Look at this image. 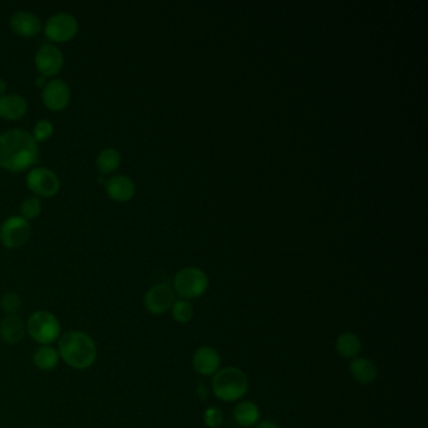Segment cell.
Wrapping results in <instances>:
<instances>
[{
    "mask_svg": "<svg viewBox=\"0 0 428 428\" xmlns=\"http://www.w3.org/2000/svg\"><path fill=\"white\" fill-rule=\"evenodd\" d=\"M60 359L58 349L52 346H40L33 354V363L44 372L53 371L60 363Z\"/></svg>",
    "mask_w": 428,
    "mask_h": 428,
    "instance_id": "ffe728a7",
    "label": "cell"
},
{
    "mask_svg": "<svg viewBox=\"0 0 428 428\" xmlns=\"http://www.w3.org/2000/svg\"><path fill=\"white\" fill-rule=\"evenodd\" d=\"M65 63V57L53 44H44L35 55V65L43 76L52 77L60 73Z\"/></svg>",
    "mask_w": 428,
    "mask_h": 428,
    "instance_id": "30bf717a",
    "label": "cell"
},
{
    "mask_svg": "<svg viewBox=\"0 0 428 428\" xmlns=\"http://www.w3.org/2000/svg\"><path fill=\"white\" fill-rule=\"evenodd\" d=\"M28 104L24 98L16 94L0 96V117L9 121L22 119L27 114Z\"/></svg>",
    "mask_w": 428,
    "mask_h": 428,
    "instance_id": "e0dca14e",
    "label": "cell"
},
{
    "mask_svg": "<svg viewBox=\"0 0 428 428\" xmlns=\"http://www.w3.org/2000/svg\"><path fill=\"white\" fill-rule=\"evenodd\" d=\"M353 380L359 385H371L378 378V367L367 358H354L349 364Z\"/></svg>",
    "mask_w": 428,
    "mask_h": 428,
    "instance_id": "9a60e30c",
    "label": "cell"
},
{
    "mask_svg": "<svg viewBox=\"0 0 428 428\" xmlns=\"http://www.w3.org/2000/svg\"><path fill=\"white\" fill-rule=\"evenodd\" d=\"M221 366V357L215 348L209 346L196 349L192 356L194 371L201 375H214Z\"/></svg>",
    "mask_w": 428,
    "mask_h": 428,
    "instance_id": "8fae6325",
    "label": "cell"
},
{
    "mask_svg": "<svg viewBox=\"0 0 428 428\" xmlns=\"http://www.w3.org/2000/svg\"><path fill=\"white\" fill-rule=\"evenodd\" d=\"M255 428H279V426H278L277 423L266 419V421H263V422L256 423Z\"/></svg>",
    "mask_w": 428,
    "mask_h": 428,
    "instance_id": "4316f807",
    "label": "cell"
},
{
    "mask_svg": "<svg viewBox=\"0 0 428 428\" xmlns=\"http://www.w3.org/2000/svg\"><path fill=\"white\" fill-rule=\"evenodd\" d=\"M53 133V125L49 121H39L38 124L34 127V133L33 137L35 141H45Z\"/></svg>",
    "mask_w": 428,
    "mask_h": 428,
    "instance_id": "484cf974",
    "label": "cell"
},
{
    "mask_svg": "<svg viewBox=\"0 0 428 428\" xmlns=\"http://www.w3.org/2000/svg\"><path fill=\"white\" fill-rule=\"evenodd\" d=\"M38 161V145L27 131L11 130L0 135V166L19 172Z\"/></svg>",
    "mask_w": 428,
    "mask_h": 428,
    "instance_id": "6da1fadb",
    "label": "cell"
},
{
    "mask_svg": "<svg viewBox=\"0 0 428 428\" xmlns=\"http://www.w3.org/2000/svg\"><path fill=\"white\" fill-rule=\"evenodd\" d=\"M31 235L32 228L22 216L9 217L0 228V241L9 249L21 248L27 243Z\"/></svg>",
    "mask_w": 428,
    "mask_h": 428,
    "instance_id": "8992f818",
    "label": "cell"
},
{
    "mask_svg": "<svg viewBox=\"0 0 428 428\" xmlns=\"http://www.w3.org/2000/svg\"><path fill=\"white\" fill-rule=\"evenodd\" d=\"M175 303L174 289L168 284H158L147 292L143 304L147 312L152 315L165 314Z\"/></svg>",
    "mask_w": 428,
    "mask_h": 428,
    "instance_id": "9c48e42d",
    "label": "cell"
},
{
    "mask_svg": "<svg viewBox=\"0 0 428 428\" xmlns=\"http://www.w3.org/2000/svg\"><path fill=\"white\" fill-rule=\"evenodd\" d=\"M71 99L70 88L60 79L49 82L43 91V102L52 111L65 109Z\"/></svg>",
    "mask_w": 428,
    "mask_h": 428,
    "instance_id": "7c38bea8",
    "label": "cell"
},
{
    "mask_svg": "<svg viewBox=\"0 0 428 428\" xmlns=\"http://www.w3.org/2000/svg\"><path fill=\"white\" fill-rule=\"evenodd\" d=\"M234 419L241 427H253L259 422L260 410L259 406L251 401H243L234 408Z\"/></svg>",
    "mask_w": 428,
    "mask_h": 428,
    "instance_id": "d6986e66",
    "label": "cell"
},
{
    "mask_svg": "<svg viewBox=\"0 0 428 428\" xmlns=\"http://www.w3.org/2000/svg\"><path fill=\"white\" fill-rule=\"evenodd\" d=\"M28 334L40 346H50L58 341L62 333L60 320L47 310L34 312L27 320Z\"/></svg>",
    "mask_w": 428,
    "mask_h": 428,
    "instance_id": "277c9868",
    "label": "cell"
},
{
    "mask_svg": "<svg viewBox=\"0 0 428 428\" xmlns=\"http://www.w3.org/2000/svg\"><path fill=\"white\" fill-rule=\"evenodd\" d=\"M11 27L16 34L22 37H35L40 33L42 24L38 16H34L29 11H18L11 18Z\"/></svg>",
    "mask_w": 428,
    "mask_h": 428,
    "instance_id": "4fadbf2b",
    "label": "cell"
},
{
    "mask_svg": "<svg viewBox=\"0 0 428 428\" xmlns=\"http://www.w3.org/2000/svg\"><path fill=\"white\" fill-rule=\"evenodd\" d=\"M106 190L111 199L119 202H126L135 196L136 186L133 181L126 176H114L109 180Z\"/></svg>",
    "mask_w": 428,
    "mask_h": 428,
    "instance_id": "2e32d148",
    "label": "cell"
},
{
    "mask_svg": "<svg viewBox=\"0 0 428 428\" xmlns=\"http://www.w3.org/2000/svg\"><path fill=\"white\" fill-rule=\"evenodd\" d=\"M224 422V415L221 410L216 407H209L204 412V423L209 428H219Z\"/></svg>",
    "mask_w": 428,
    "mask_h": 428,
    "instance_id": "d4e9b609",
    "label": "cell"
},
{
    "mask_svg": "<svg viewBox=\"0 0 428 428\" xmlns=\"http://www.w3.org/2000/svg\"><path fill=\"white\" fill-rule=\"evenodd\" d=\"M28 187L37 195L43 197L55 196L60 191V182L57 175L48 168H39L32 170L27 177Z\"/></svg>",
    "mask_w": 428,
    "mask_h": 428,
    "instance_id": "ba28073f",
    "label": "cell"
},
{
    "mask_svg": "<svg viewBox=\"0 0 428 428\" xmlns=\"http://www.w3.org/2000/svg\"><path fill=\"white\" fill-rule=\"evenodd\" d=\"M336 351L343 359H354L362 351V341L352 331H344L336 338Z\"/></svg>",
    "mask_w": 428,
    "mask_h": 428,
    "instance_id": "ac0fdd59",
    "label": "cell"
},
{
    "mask_svg": "<svg viewBox=\"0 0 428 428\" xmlns=\"http://www.w3.org/2000/svg\"><path fill=\"white\" fill-rule=\"evenodd\" d=\"M171 314L177 323L186 324L192 320L195 312L187 300H175V303L171 307Z\"/></svg>",
    "mask_w": 428,
    "mask_h": 428,
    "instance_id": "7402d4cb",
    "label": "cell"
},
{
    "mask_svg": "<svg viewBox=\"0 0 428 428\" xmlns=\"http://www.w3.org/2000/svg\"><path fill=\"white\" fill-rule=\"evenodd\" d=\"M22 308V299L16 293H6L0 300V309L6 315H16Z\"/></svg>",
    "mask_w": 428,
    "mask_h": 428,
    "instance_id": "603a6c76",
    "label": "cell"
},
{
    "mask_svg": "<svg viewBox=\"0 0 428 428\" xmlns=\"http://www.w3.org/2000/svg\"><path fill=\"white\" fill-rule=\"evenodd\" d=\"M78 23L71 14L60 13L49 18L45 24V35L57 43H65L77 34Z\"/></svg>",
    "mask_w": 428,
    "mask_h": 428,
    "instance_id": "52a82bcc",
    "label": "cell"
},
{
    "mask_svg": "<svg viewBox=\"0 0 428 428\" xmlns=\"http://www.w3.org/2000/svg\"><path fill=\"white\" fill-rule=\"evenodd\" d=\"M6 91V81H3V79H0V94H3V93Z\"/></svg>",
    "mask_w": 428,
    "mask_h": 428,
    "instance_id": "83f0119b",
    "label": "cell"
},
{
    "mask_svg": "<svg viewBox=\"0 0 428 428\" xmlns=\"http://www.w3.org/2000/svg\"><path fill=\"white\" fill-rule=\"evenodd\" d=\"M26 324L19 315H6L0 323V338L8 344H18L26 336Z\"/></svg>",
    "mask_w": 428,
    "mask_h": 428,
    "instance_id": "5bb4252c",
    "label": "cell"
},
{
    "mask_svg": "<svg viewBox=\"0 0 428 428\" xmlns=\"http://www.w3.org/2000/svg\"><path fill=\"white\" fill-rule=\"evenodd\" d=\"M40 212H42V204L37 197H28L27 200L24 201L22 207H21L22 217L26 219L27 221L38 217Z\"/></svg>",
    "mask_w": 428,
    "mask_h": 428,
    "instance_id": "cb8c5ba5",
    "label": "cell"
},
{
    "mask_svg": "<svg viewBox=\"0 0 428 428\" xmlns=\"http://www.w3.org/2000/svg\"><path fill=\"white\" fill-rule=\"evenodd\" d=\"M58 353L67 366L77 371H86L97 359V346L92 336L84 331H67L60 336Z\"/></svg>",
    "mask_w": 428,
    "mask_h": 428,
    "instance_id": "7a4b0ae2",
    "label": "cell"
},
{
    "mask_svg": "<svg viewBox=\"0 0 428 428\" xmlns=\"http://www.w3.org/2000/svg\"><path fill=\"white\" fill-rule=\"evenodd\" d=\"M209 287L207 273L199 268H184L175 275L174 292L181 298H199Z\"/></svg>",
    "mask_w": 428,
    "mask_h": 428,
    "instance_id": "5b68a950",
    "label": "cell"
},
{
    "mask_svg": "<svg viewBox=\"0 0 428 428\" xmlns=\"http://www.w3.org/2000/svg\"><path fill=\"white\" fill-rule=\"evenodd\" d=\"M248 377L236 367L219 369L212 377V390L220 401H238L248 393Z\"/></svg>",
    "mask_w": 428,
    "mask_h": 428,
    "instance_id": "3957f363",
    "label": "cell"
},
{
    "mask_svg": "<svg viewBox=\"0 0 428 428\" xmlns=\"http://www.w3.org/2000/svg\"><path fill=\"white\" fill-rule=\"evenodd\" d=\"M121 165V156L114 148H106L98 155L97 168L101 174H111Z\"/></svg>",
    "mask_w": 428,
    "mask_h": 428,
    "instance_id": "44dd1931",
    "label": "cell"
}]
</instances>
